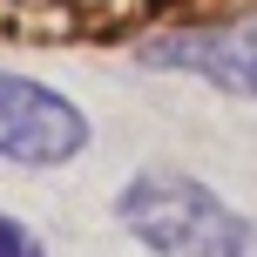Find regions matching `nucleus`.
<instances>
[{"mask_svg":"<svg viewBox=\"0 0 257 257\" xmlns=\"http://www.w3.org/2000/svg\"><path fill=\"white\" fill-rule=\"evenodd\" d=\"M88 149V115L61 88L0 68V163L14 169H61Z\"/></svg>","mask_w":257,"mask_h":257,"instance_id":"nucleus-2","label":"nucleus"},{"mask_svg":"<svg viewBox=\"0 0 257 257\" xmlns=\"http://www.w3.org/2000/svg\"><path fill=\"white\" fill-rule=\"evenodd\" d=\"M115 223L149 257H244L250 217L190 169H136L115 190Z\"/></svg>","mask_w":257,"mask_h":257,"instance_id":"nucleus-1","label":"nucleus"},{"mask_svg":"<svg viewBox=\"0 0 257 257\" xmlns=\"http://www.w3.org/2000/svg\"><path fill=\"white\" fill-rule=\"evenodd\" d=\"M149 68H169V75H196L223 95H244L257 102V14L244 21H217V27H176V34H156L142 48Z\"/></svg>","mask_w":257,"mask_h":257,"instance_id":"nucleus-3","label":"nucleus"},{"mask_svg":"<svg viewBox=\"0 0 257 257\" xmlns=\"http://www.w3.org/2000/svg\"><path fill=\"white\" fill-rule=\"evenodd\" d=\"M244 257H257V223H250V244H244Z\"/></svg>","mask_w":257,"mask_h":257,"instance_id":"nucleus-5","label":"nucleus"},{"mask_svg":"<svg viewBox=\"0 0 257 257\" xmlns=\"http://www.w3.org/2000/svg\"><path fill=\"white\" fill-rule=\"evenodd\" d=\"M0 257H48V244H41L27 223H14V217H0Z\"/></svg>","mask_w":257,"mask_h":257,"instance_id":"nucleus-4","label":"nucleus"}]
</instances>
